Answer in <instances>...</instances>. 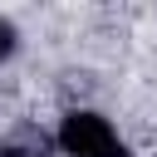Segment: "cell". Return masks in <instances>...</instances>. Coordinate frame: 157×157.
Wrapping results in <instances>:
<instances>
[{
    "mask_svg": "<svg viewBox=\"0 0 157 157\" xmlns=\"http://www.w3.org/2000/svg\"><path fill=\"white\" fill-rule=\"evenodd\" d=\"M64 157H132V147L118 137V128L93 108H69L54 132Z\"/></svg>",
    "mask_w": 157,
    "mask_h": 157,
    "instance_id": "6da1fadb",
    "label": "cell"
},
{
    "mask_svg": "<svg viewBox=\"0 0 157 157\" xmlns=\"http://www.w3.org/2000/svg\"><path fill=\"white\" fill-rule=\"evenodd\" d=\"M54 152H59V142L39 123H20L0 137V157H54Z\"/></svg>",
    "mask_w": 157,
    "mask_h": 157,
    "instance_id": "7a4b0ae2",
    "label": "cell"
},
{
    "mask_svg": "<svg viewBox=\"0 0 157 157\" xmlns=\"http://www.w3.org/2000/svg\"><path fill=\"white\" fill-rule=\"evenodd\" d=\"M15 49H20V29H15V25H10L5 15H0V64H5V59H10Z\"/></svg>",
    "mask_w": 157,
    "mask_h": 157,
    "instance_id": "3957f363",
    "label": "cell"
}]
</instances>
